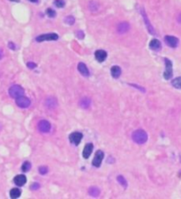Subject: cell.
<instances>
[{
    "label": "cell",
    "instance_id": "cell-33",
    "mask_svg": "<svg viewBox=\"0 0 181 199\" xmlns=\"http://www.w3.org/2000/svg\"><path fill=\"white\" fill-rule=\"evenodd\" d=\"M8 47H9L11 50H14L16 49V47H15V44H14L13 42H12V41L8 43Z\"/></svg>",
    "mask_w": 181,
    "mask_h": 199
},
{
    "label": "cell",
    "instance_id": "cell-21",
    "mask_svg": "<svg viewBox=\"0 0 181 199\" xmlns=\"http://www.w3.org/2000/svg\"><path fill=\"white\" fill-rule=\"evenodd\" d=\"M171 85L177 89H181V77H178L171 81Z\"/></svg>",
    "mask_w": 181,
    "mask_h": 199
},
{
    "label": "cell",
    "instance_id": "cell-5",
    "mask_svg": "<svg viewBox=\"0 0 181 199\" xmlns=\"http://www.w3.org/2000/svg\"><path fill=\"white\" fill-rule=\"evenodd\" d=\"M30 103H31L30 100L28 98H27V97H24L23 95L16 98V104L19 107H22V108L28 107L30 106Z\"/></svg>",
    "mask_w": 181,
    "mask_h": 199
},
{
    "label": "cell",
    "instance_id": "cell-14",
    "mask_svg": "<svg viewBox=\"0 0 181 199\" xmlns=\"http://www.w3.org/2000/svg\"><path fill=\"white\" fill-rule=\"evenodd\" d=\"M149 48H150L152 50L158 51V50H161V48H162V44H161V42H160L159 40H157V39H153V40H151V41L149 42Z\"/></svg>",
    "mask_w": 181,
    "mask_h": 199
},
{
    "label": "cell",
    "instance_id": "cell-10",
    "mask_svg": "<svg viewBox=\"0 0 181 199\" xmlns=\"http://www.w3.org/2000/svg\"><path fill=\"white\" fill-rule=\"evenodd\" d=\"M38 129L41 132H43V133H48V132L51 130V123L46 120H42L38 123Z\"/></svg>",
    "mask_w": 181,
    "mask_h": 199
},
{
    "label": "cell",
    "instance_id": "cell-4",
    "mask_svg": "<svg viewBox=\"0 0 181 199\" xmlns=\"http://www.w3.org/2000/svg\"><path fill=\"white\" fill-rule=\"evenodd\" d=\"M164 62H165V72L164 73V77L165 79H170L173 74V72H172V63L168 58H165Z\"/></svg>",
    "mask_w": 181,
    "mask_h": 199
},
{
    "label": "cell",
    "instance_id": "cell-34",
    "mask_svg": "<svg viewBox=\"0 0 181 199\" xmlns=\"http://www.w3.org/2000/svg\"><path fill=\"white\" fill-rule=\"evenodd\" d=\"M132 86H134V87H136L137 88V89H139V90H141L143 93L145 92V89H144V88H142V87H141V86H138V85H135V84H132L131 85Z\"/></svg>",
    "mask_w": 181,
    "mask_h": 199
},
{
    "label": "cell",
    "instance_id": "cell-12",
    "mask_svg": "<svg viewBox=\"0 0 181 199\" xmlns=\"http://www.w3.org/2000/svg\"><path fill=\"white\" fill-rule=\"evenodd\" d=\"M95 57L99 63H103L107 58V52L103 50H98L95 52Z\"/></svg>",
    "mask_w": 181,
    "mask_h": 199
},
{
    "label": "cell",
    "instance_id": "cell-25",
    "mask_svg": "<svg viewBox=\"0 0 181 199\" xmlns=\"http://www.w3.org/2000/svg\"><path fill=\"white\" fill-rule=\"evenodd\" d=\"M64 22L66 24H68V25H74V22H75V19L74 16L72 15H69V16H67L65 17L64 19Z\"/></svg>",
    "mask_w": 181,
    "mask_h": 199
},
{
    "label": "cell",
    "instance_id": "cell-22",
    "mask_svg": "<svg viewBox=\"0 0 181 199\" xmlns=\"http://www.w3.org/2000/svg\"><path fill=\"white\" fill-rule=\"evenodd\" d=\"M20 195H21V191L19 189L14 188V189H12L10 191V196L12 198H18L20 196Z\"/></svg>",
    "mask_w": 181,
    "mask_h": 199
},
{
    "label": "cell",
    "instance_id": "cell-13",
    "mask_svg": "<svg viewBox=\"0 0 181 199\" xmlns=\"http://www.w3.org/2000/svg\"><path fill=\"white\" fill-rule=\"evenodd\" d=\"M13 182L17 186L21 187V186H23L27 182V178H26V176L24 174H19V175H16L14 177Z\"/></svg>",
    "mask_w": 181,
    "mask_h": 199
},
{
    "label": "cell",
    "instance_id": "cell-29",
    "mask_svg": "<svg viewBox=\"0 0 181 199\" xmlns=\"http://www.w3.org/2000/svg\"><path fill=\"white\" fill-rule=\"evenodd\" d=\"M39 173L41 174H46L48 173V167H39Z\"/></svg>",
    "mask_w": 181,
    "mask_h": 199
},
{
    "label": "cell",
    "instance_id": "cell-32",
    "mask_svg": "<svg viewBox=\"0 0 181 199\" xmlns=\"http://www.w3.org/2000/svg\"><path fill=\"white\" fill-rule=\"evenodd\" d=\"M27 66H28V67L29 69H34V68H35V67H36V64H35V63L28 62V63H27Z\"/></svg>",
    "mask_w": 181,
    "mask_h": 199
},
{
    "label": "cell",
    "instance_id": "cell-23",
    "mask_svg": "<svg viewBox=\"0 0 181 199\" xmlns=\"http://www.w3.org/2000/svg\"><path fill=\"white\" fill-rule=\"evenodd\" d=\"M30 169H31V163L29 161H25L21 167V170L24 173H26V172H28Z\"/></svg>",
    "mask_w": 181,
    "mask_h": 199
},
{
    "label": "cell",
    "instance_id": "cell-26",
    "mask_svg": "<svg viewBox=\"0 0 181 199\" xmlns=\"http://www.w3.org/2000/svg\"><path fill=\"white\" fill-rule=\"evenodd\" d=\"M98 8H99V6H98V4L96 1H91V2L89 3V9L91 10L92 12L97 11Z\"/></svg>",
    "mask_w": 181,
    "mask_h": 199
},
{
    "label": "cell",
    "instance_id": "cell-36",
    "mask_svg": "<svg viewBox=\"0 0 181 199\" xmlns=\"http://www.w3.org/2000/svg\"><path fill=\"white\" fill-rule=\"evenodd\" d=\"M178 19V23L181 24V13L178 16V19Z\"/></svg>",
    "mask_w": 181,
    "mask_h": 199
},
{
    "label": "cell",
    "instance_id": "cell-9",
    "mask_svg": "<svg viewBox=\"0 0 181 199\" xmlns=\"http://www.w3.org/2000/svg\"><path fill=\"white\" fill-rule=\"evenodd\" d=\"M141 15H142V17H143V19H144L145 24H146V27H147L148 32H149L151 34H155V29H154V28L152 27V25L150 24V21L148 20V16H147V13L145 12V11H144L143 8H141Z\"/></svg>",
    "mask_w": 181,
    "mask_h": 199
},
{
    "label": "cell",
    "instance_id": "cell-15",
    "mask_svg": "<svg viewBox=\"0 0 181 199\" xmlns=\"http://www.w3.org/2000/svg\"><path fill=\"white\" fill-rule=\"evenodd\" d=\"M78 71L80 72V73L84 76V77H89V71L87 67V65L83 63H80L78 64Z\"/></svg>",
    "mask_w": 181,
    "mask_h": 199
},
{
    "label": "cell",
    "instance_id": "cell-11",
    "mask_svg": "<svg viewBox=\"0 0 181 199\" xmlns=\"http://www.w3.org/2000/svg\"><path fill=\"white\" fill-rule=\"evenodd\" d=\"M93 149H94V145L93 144H87L83 149V151H82V156L84 159H88L90 154L92 153L93 151Z\"/></svg>",
    "mask_w": 181,
    "mask_h": 199
},
{
    "label": "cell",
    "instance_id": "cell-1",
    "mask_svg": "<svg viewBox=\"0 0 181 199\" xmlns=\"http://www.w3.org/2000/svg\"><path fill=\"white\" fill-rule=\"evenodd\" d=\"M132 138L136 144L142 145L148 141V134L143 129H137L132 133Z\"/></svg>",
    "mask_w": 181,
    "mask_h": 199
},
{
    "label": "cell",
    "instance_id": "cell-31",
    "mask_svg": "<svg viewBox=\"0 0 181 199\" xmlns=\"http://www.w3.org/2000/svg\"><path fill=\"white\" fill-rule=\"evenodd\" d=\"M40 188V184L39 183H37V182H35L34 184H32L31 185V187H30V189H33V190H36V189H38Z\"/></svg>",
    "mask_w": 181,
    "mask_h": 199
},
{
    "label": "cell",
    "instance_id": "cell-20",
    "mask_svg": "<svg viewBox=\"0 0 181 199\" xmlns=\"http://www.w3.org/2000/svg\"><path fill=\"white\" fill-rule=\"evenodd\" d=\"M88 194L91 196L96 197L100 195V189L97 187H91L88 189Z\"/></svg>",
    "mask_w": 181,
    "mask_h": 199
},
{
    "label": "cell",
    "instance_id": "cell-28",
    "mask_svg": "<svg viewBox=\"0 0 181 199\" xmlns=\"http://www.w3.org/2000/svg\"><path fill=\"white\" fill-rule=\"evenodd\" d=\"M46 14L50 17V18H54L56 16V12L54 10H52L51 8H48L46 10Z\"/></svg>",
    "mask_w": 181,
    "mask_h": 199
},
{
    "label": "cell",
    "instance_id": "cell-17",
    "mask_svg": "<svg viewBox=\"0 0 181 199\" xmlns=\"http://www.w3.org/2000/svg\"><path fill=\"white\" fill-rule=\"evenodd\" d=\"M130 29V25L128 22H121V23L118 26V33L119 34H125Z\"/></svg>",
    "mask_w": 181,
    "mask_h": 199
},
{
    "label": "cell",
    "instance_id": "cell-3",
    "mask_svg": "<svg viewBox=\"0 0 181 199\" xmlns=\"http://www.w3.org/2000/svg\"><path fill=\"white\" fill-rule=\"evenodd\" d=\"M58 39V35L55 33H51V34H44L38 35L35 40L38 42L44 41H57Z\"/></svg>",
    "mask_w": 181,
    "mask_h": 199
},
{
    "label": "cell",
    "instance_id": "cell-27",
    "mask_svg": "<svg viewBox=\"0 0 181 199\" xmlns=\"http://www.w3.org/2000/svg\"><path fill=\"white\" fill-rule=\"evenodd\" d=\"M55 6L58 8H63L64 6H65V2L64 0H56V1L54 2Z\"/></svg>",
    "mask_w": 181,
    "mask_h": 199
},
{
    "label": "cell",
    "instance_id": "cell-2",
    "mask_svg": "<svg viewBox=\"0 0 181 199\" xmlns=\"http://www.w3.org/2000/svg\"><path fill=\"white\" fill-rule=\"evenodd\" d=\"M24 89L22 88L20 85H14L10 87L9 89V94L11 97L12 98H18L19 96H22L24 94Z\"/></svg>",
    "mask_w": 181,
    "mask_h": 199
},
{
    "label": "cell",
    "instance_id": "cell-18",
    "mask_svg": "<svg viewBox=\"0 0 181 199\" xmlns=\"http://www.w3.org/2000/svg\"><path fill=\"white\" fill-rule=\"evenodd\" d=\"M110 74L114 78H118L121 75V68L119 66H113L110 69Z\"/></svg>",
    "mask_w": 181,
    "mask_h": 199
},
{
    "label": "cell",
    "instance_id": "cell-37",
    "mask_svg": "<svg viewBox=\"0 0 181 199\" xmlns=\"http://www.w3.org/2000/svg\"><path fill=\"white\" fill-rule=\"evenodd\" d=\"M30 2H33V3H36L37 2V0H29Z\"/></svg>",
    "mask_w": 181,
    "mask_h": 199
},
{
    "label": "cell",
    "instance_id": "cell-7",
    "mask_svg": "<svg viewBox=\"0 0 181 199\" xmlns=\"http://www.w3.org/2000/svg\"><path fill=\"white\" fill-rule=\"evenodd\" d=\"M82 138H83V135L80 132H73V133L69 136V140L72 144L78 145L80 143Z\"/></svg>",
    "mask_w": 181,
    "mask_h": 199
},
{
    "label": "cell",
    "instance_id": "cell-6",
    "mask_svg": "<svg viewBox=\"0 0 181 199\" xmlns=\"http://www.w3.org/2000/svg\"><path fill=\"white\" fill-rule=\"evenodd\" d=\"M103 157H104V153L102 151H97L96 152V155H95L93 162H92L93 166L96 167H99L101 166V164H102Z\"/></svg>",
    "mask_w": 181,
    "mask_h": 199
},
{
    "label": "cell",
    "instance_id": "cell-8",
    "mask_svg": "<svg viewBox=\"0 0 181 199\" xmlns=\"http://www.w3.org/2000/svg\"><path fill=\"white\" fill-rule=\"evenodd\" d=\"M164 41H165L167 45L171 48H176L178 45V39L175 36L166 35L164 37Z\"/></svg>",
    "mask_w": 181,
    "mask_h": 199
},
{
    "label": "cell",
    "instance_id": "cell-38",
    "mask_svg": "<svg viewBox=\"0 0 181 199\" xmlns=\"http://www.w3.org/2000/svg\"><path fill=\"white\" fill-rule=\"evenodd\" d=\"M12 2H19V0H10Z\"/></svg>",
    "mask_w": 181,
    "mask_h": 199
},
{
    "label": "cell",
    "instance_id": "cell-30",
    "mask_svg": "<svg viewBox=\"0 0 181 199\" xmlns=\"http://www.w3.org/2000/svg\"><path fill=\"white\" fill-rule=\"evenodd\" d=\"M76 35H77V37H78L79 39H83L85 34H84L83 31H81V30H79V31H77V33H76Z\"/></svg>",
    "mask_w": 181,
    "mask_h": 199
},
{
    "label": "cell",
    "instance_id": "cell-16",
    "mask_svg": "<svg viewBox=\"0 0 181 199\" xmlns=\"http://www.w3.org/2000/svg\"><path fill=\"white\" fill-rule=\"evenodd\" d=\"M45 106H46L48 108H55L57 106H58V101L56 100V98L54 97H49L46 99V101H45Z\"/></svg>",
    "mask_w": 181,
    "mask_h": 199
},
{
    "label": "cell",
    "instance_id": "cell-35",
    "mask_svg": "<svg viewBox=\"0 0 181 199\" xmlns=\"http://www.w3.org/2000/svg\"><path fill=\"white\" fill-rule=\"evenodd\" d=\"M4 56V52H3V50L0 49V59H2Z\"/></svg>",
    "mask_w": 181,
    "mask_h": 199
},
{
    "label": "cell",
    "instance_id": "cell-24",
    "mask_svg": "<svg viewBox=\"0 0 181 199\" xmlns=\"http://www.w3.org/2000/svg\"><path fill=\"white\" fill-rule=\"evenodd\" d=\"M117 181H118L119 183H120L124 188H126V187H127V182H126V180L124 178L123 175H119L118 177H117Z\"/></svg>",
    "mask_w": 181,
    "mask_h": 199
},
{
    "label": "cell",
    "instance_id": "cell-19",
    "mask_svg": "<svg viewBox=\"0 0 181 199\" xmlns=\"http://www.w3.org/2000/svg\"><path fill=\"white\" fill-rule=\"evenodd\" d=\"M79 104H80V107H82V108H87V107H89L90 104H91V101H90V99L87 98V97H84V98H82L80 101V103Z\"/></svg>",
    "mask_w": 181,
    "mask_h": 199
}]
</instances>
